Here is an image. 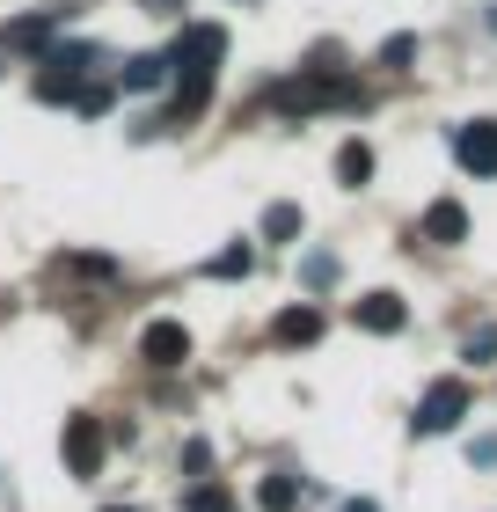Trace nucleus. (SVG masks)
Here are the masks:
<instances>
[{
	"label": "nucleus",
	"instance_id": "21",
	"mask_svg": "<svg viewBox=\"0 0 497 512\" xmlns=\"http://www.w3.org/2000/svg\"><path fill=\"white\" fill-rule=\"evenodd\" d=\"M468 461H476V469H497V432H483L476 447H468Z\"/></svg>",
	"mask_w": 497,
	"mask_h": 512
},
{
	"label": "nucleus",
	"instance_id": "1",
	"mask_svg": "<svg viewBox=\"0 0 497 512\" xmlns=\"http://www.w3.org/2000/svg\"><path fill=\"white\" fill-rule=\"evenodd\" d=\"M220 59H227V30H220V22H183L176 44H169V81L176 74L212 81V74H220Z\"/></svg>",
	"mask_w": 497,
	"mask_h": 512
},
{
	"label": "nucleus",
	"instance_id": "7",
	"mask_svg": "<svg viewBox=\"0 0 497 512\" xmlns=\"http://www.w3.org/2000/svg\"><path fill=\"white\" fill-rule=\"evenodd\" d=\"M59 22H66V8H44V15H15L8 30H0V52H44Z\"/></svg>",
	"mask_w": 497,
	"mask_h": 512
},
{
	"label": "nucleus",
	"instance_id": "8",
	"mask_svg": "<svg viewBox=\"0 0 497 512\" xmlns=\"http://www.w3.org/2000/svg\"><path fill=\"white\" fill-rule=\"evenodd\" d=\"M424 242H439V249L468 242V213H461V198H432V205H424Z\"/></svg>",
	"mask_w": 497,
	"mask_h": 512
},
{
	"label": "nucleus",
	"instance_id": "10",
	"mask_svg": "<svg viewBox=\"0 0 497 512\" xmlns=\"http://www.w3.org/2000/svg\"><path fill=\"white\" fill-rule=\"evenodd\" d=\"M351 315H359V330H373V337H395L402 322H410V308H402V293H366V300H359Z\"/></svg>",
	"mask_w": 497,
	"mask_h": 512
},
{
	"label": "nucleus",
	"instance_id": "22",
	"mask_svg": "<svg viewBox=\"0 0 497 512\" xmlns=\"http://www.w3.org/2000/svg\"><path fill=\"white\" fill-rule=\"evenodd\" d=\"M490 30H497V8H490Z\"/></svg>",
	"mask_w": 497,
	"mask_h": 512
},
{
	"label": "nucleus",
	"instance_id": "11",
	"mask_svg": "<svg viewBox=\"0 0 497 512\" xmlns=\"http://www.w3.org/2000/svg\"><path fill=\"white\" fill-rule=\"evenodd\" d=\"M117 88H125V96H147V88H169V52H139V59H125V74H117Z\"/></svg>",
	"mask_w": 497,
	"mask_h": 512
},
{
	"label": "nucleus",
	"instance_id": "3",
	"mask_svg": "<svg viewBox=\"0 0 497 512\" xmlns=\"http://www.w3.org/2000/svg\"><path fill=\"white\" fill-rule=\"evenodd\" d=\"M278 118H307V110H329V103H351V88L329 74V66H315V74H300V81H278L271 96H264Z\"/></svg>",
	"mask_w": 497,
	"mask_h": 512
},
{
	"label": "nucleus",
	"instance_id": "17",
	"mask_svg": "<svg viewBox=\"0 0 497 512\" xmlns=\"http://www.w3.org/2000/svg\"><path fill=\"white\" fill-rule=\"evenodd\" d=\"M300 278H307V293H329V286H337V256H307V264H300Z\"/></svg>",
	"mask_w": 497,
	"mask_h": 512
},
{
	"label": "nucleus",
	"instance_id": "4",
	"mask_svg": "<svg viewBox=\"0 0 497 512\" xmlns=\"http://www.w3.org/2000/svg\"><path fill=\"white\" fill-rule=\"evenodd\" d=\"M461 417H468V381H432V388H424V403H417V417H410V425H417L424 439H432V432H454Z\"/></svg>",
	"mask_w": 497,
	"mask_h": 512
},
{
	"label": "nucleus",
	"instance_id": "15",
	"mask_svg": "<svg viewBox=\"0 0 497 512\" xmlns=\"http://www.w3.org/2000/svg\"><path fill=\"white\" fill-rule=\"evenodd\" d=\"M293 235H300V205H286V198L264 205V242H293Z\"/></svg>",
	"mask_w": 497,
	"mask_h": 512
},
{
	"label": "nucleus",
	"instance_id": "13",
	"mask_svg": "<svg viewBox=\"0 0 497 512\" xmlns=\"http://www.w3.org/2000/svg\"><path fill=\"white\" fill-rule=\"evenodd\" d=\"M256 505H264V512H293L300 505V483L293 476H264V483H256Z\"/></svg>",
	"mask_w": 497,
	"mask_h": 512
},
{
	"label": "nucleus",
	"instance_id": "9",
	"mask_svg": "<svg viewBox=\"0 0 497 512\" xmlns=\"http://www.w3.org/2000/svg\"><path fill=\"white\" fill-rule=\"evenodd\" d=\"M322 337V308L315 300H300V308H286L271 322V344H286V352H300V344H315Z\"/></svg>",
	"mask_w": 497,
	"mask_h": 512
},
{
	"label": "nucleus",
	"instance_id": "6",
	"mask_svg": "<svg viewBox=\"0 0 497 512\" xmlns=\"http://www.w3.org/2000/svg\"><path fill=\"white\" fill-rule=\"evenodd\" d=\"M139 359L161 366V374H176V366L191 359V330H183V322H147V337H139Z\"/></svg>",
	"mask_w": 497,
	"mask_h": 512
},
{
	"label": "nucleus",
	"instance_id": "23",
	"mask_svg": "<svg viewBox=\"0 0 497 512\" xmlns=\"http://www.w3.org/2000/svg\"><path fill=\"white\" fill-rule=\"evenodd\" d=\"M110 512H132V505H110Z\"/></svg>",
	"mask_w": 497,
	"mask_h": 512
},
{
	"label": "nucleus",
	"instance_id": "2",
	"mask_svg": "<svg viewBox=\"0 0 497 512\" xmlns=\"http://www.w3.org/2000/svg\"><path fill=\"white\" fill-rule=\"evenodd\" d=\"M59 461H66V476L96 483L103 461H110V432H103L88 410H74V417H66V432H59Z\"/></svg>",
	"mask_w": 497,
	"mask_h": 512
},
{
	"label": "nucleus",
	"instance_id": "12",
	"mask_svg": "<svg viewBox=\"0 0 497 512\" xmlns=\"http://www.w3.org/2000/svg\"><path fill=\"white\" fill-rule=\"evenodd\" d=\"M366 176H373V147H366V139H344V147H337V183L359 191Z\"/></svg>",
	"mask_w": 497,
	"mask_h": 512
},
{
	"label": "nucleus",
	"instance_id": "20",
	"mask_svg": "<svg viewBox=\"0 0 497 512\" xmlns=\"http://www.w3.org/2000/svg\"><path fill=\"white\" fill-rule=\"evenodd\" d=\"M417 59V37H388L381 44V66H410Z\"/></svg>",
	"mask_w": 497,
	"mask_h": 512
},
{
	"label": "nucleus",
	"instance_id": "19",
	"mask_svg": "<svg viewBox=\"0 0 497 512\" xmlns=\"http://www.w3.org/2000/svg\"><path fill=\"white\" fill-rule=\"evenodd\" d=\"M183 469L205 483V469H212V439H191V447H183Z\"/></svg>",
	"mask_w": 497,
	"mask_h": 512
},
{
	"label": "nucleus",
	"instance_id": "16",
	"mask_svg": "<svg viewBox=\"0 0 497 512\" xmlns=\"http://www.w3.org/2000/svg\"><path fill=\"white\" fill-rule=\"evenodd\" d=\"M110 103H117V81H81V88H74V110H81V118H103Z\"/></svg>",
	"mask_w": 497,
	"mask_h": 512
},
{
	"label": "nucleus",
	"instance_id": "14",
	"mask_svg": "<svg viewBox=\"0 0 497 512\" xmlns=\"http://www.w3.org/2000/svg\"><path fill=\"white\" fill-rule=\"evenodd\" d=\"M183 512H234V491L227 483H191V491H183Z\"/></svg>",
	"mask_w": 497,
	"mask_h": 512
},
{
	"label": "nucleus",
	"instance_id": "5",
	"mask_svg": "<svg viewBox=\"0 0 497 512\" xmlns=\"http://www.w3.org/2000/svg\"><path fill=\"white\" fill-rule=\"evenodd\" d=\"M454 161L468 176H497V118H468L454 132Z\"/></svg>",
	"mask_w": 497,
	"mask_h": 512
},
{
	"label": "nucleus",
	"instance_id": "18",
	"mask_svg": "<svg viewBox=\"0 0 497 512\" xmlns=\"http://www.w3.org/2000/svg\"><path fill=\"white\" fill-rule=\"evenodd\" d=\"M249 264H256V256H249L242 242H234V249H220V256H212L205 271H212V278H249Z\"/></svg>",
	"mask_w": 497,
	"mask_h": 512
}]
</instances>
